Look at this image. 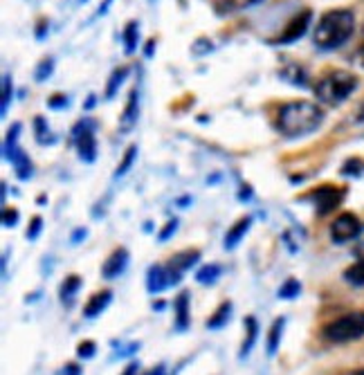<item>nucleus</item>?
Returning <instances> with one entry per match:
<instances>
[{"mask_svg": "<svg viewBox=\"0 0 364 375\" xmlns=\"http://www.w3.org/2000/svg\"><path fill=\"white\" fill-rule=\"evenodd\" d=\"M52 72H54V59H52V56H47V59H43L41 63H38V68L34 72V79L38 83H43V81L50 79Z\"/></svg>", "mask_w": 364, "mask_h": 375, "instance_id": "27", "label": "nucleus"}, {"mask_svg": "<svg viewBox=\"0 0 364 375\" xmlns=\"http://www.w3.org/2000/svg\"><path fill=\"white\" fill-rule=\"evenodd\" d=\"M324 124V110L313 101H290L283 103L276 115V128L283 138L297 140L315 133Z\"/></svg>", "mask_w": 364, "mask_h": 375, "instance_id": "1", "label": "nucleus"}, {"mask_svg": "<svg viewBox=\"0 0 364 375\" xmlns=\"http://www.w3.org/2000/svg\"><path fill=\"white\" fill-rule=\"evenodd\" d=\"M41 227H43V220H41V216L32 218V225H30V229H27V238H30V240H34V238L38 236V232H41Z\"/></svg>", "mask_w": 364, "mask_h": 375, "instance_id": "36", "label": "nucleus"}, {"mask_svg": "<svg viewBox=\"0 0 364 375\" xmlns=\"http://www.w3.org/2000/svg\"><path fill=\"white\" fill-rule=\"evenodd\" d=\"M356 375H364V369H360V371H358Z\"/></svg>", "mask_w": 364, "mask_h": 375, "instance_id": "47", "label": "nucleus"}, {"mask_svg": "<svg viewBox=\"0 0 364 375\" xmlns=\"http://www.w3.org/2000/svg\"><path fill=\"white\" fill-rule=\"evenodd\" d=\"M94 99H97V97H94V94H90L88 101H85V108H92V106H94Z\"/></svg>", "mask_w": 364, "mask_h": 375, "instance_id": "45", "label": "nucleus"}, {"mask_svg": "<svg viewBox=\"0 0 364 375\" xmlns=\"http://www.w3.org/2000/svg\"><path fill=\"white\" fill-rule=\"evenodd\" d=\"M261 0H220L216 3V12L218 14H232V12H241L245 7H252Z\"/></svg>", "mask_w": 364, "mask_h": 375, "instance_id": "20", "label": "nucleus"}, {"mask_svg": "<svg viewBox=\"0 0 364 375\" xmlns=\"http://www.w3.org/2000/svg\"><path fill=\"white\" fill-rule=\"evenodd\" d=\"M135 156H138V147L133 144V147H129L126 149V153H124V158H122V162H119V167H117V171H115V176H124L129 169H131V165H133V160H135Z\"/></svg>", "mask_w": 364, "mask_h": 375, "instance_id": "31", "label": "nucleus"}, {"mask_svg": "<svg viewBox=\"0 0 364 375\" xmlns=\"http://www.w3.org/2000/svg\"><path fill=\"white\" fill-rule=\"evenodd\" d=\"M9 160H12V165H14V169H16L18 178H21V180H27V178L32 176V162H30V158H27L25 153H23V149H16Z\"/></svg>", "mask_w": 364, "mask_h": 375, "instance_id": "17", "label": "nucleus"}, {"mask_svg": "<svg viewBox=\"0 0 364 375\" xmlns=\"http://www.w3.org/2000/svg\"><path fill=\"white\" fill-rule=\"evenodd\" d=\"M94 351H97V344H94V342H81L79 349H76L79 358H83V360H90L94 355Z\"/></svg>", "mask_w": 364, "mask_h": 375, "instance_id": "33", "label": "nucleus"}, {"mask_svg": "<svg viewBox=\"0 0 364 375\" xmlns=\"http://www.w3.org/2000/svg\"><path fill=\"white\" fill-rule=\"evenodd\" d=\"M122 41H124V52L126 54H133L138 50V41H140V23L138 21L126 23L124 34H122Z\"/></svg>", "mask_w": 364, "mask_h": 375, "instance_id": "16", "label": "nucleus"}, {"mask_svg": "<svg viewBox=\"0 0 364 375\" xmlns=\"http://www.w3.org/2000/svg\"><path fill=\"white\" fill-rule=\"evenodd\" d=\"M138 364H129V367H126V371H124V375H138Z\"/></svg>", "mask_w": 364, "mask_h": 375, "instance_id": "42", "label": "nucleus"}, {"mask_svg": "<svg viewBox=\"0 0 364 375\" xmlns=\"http://www.w3.org/2000/svg\"><path fill=\"white\" fill-rule=\"evenodd\" d=\"M126 76H129V68H115L113 70L110 79H108V85H106V99H113L115 94H117L119 85L126 81Z\"/></svg>", "mask_w": 364, "mask_h": 375, "instance_id": "21", "label": "nucleus"}, {"mask_svg": "<svg viewBox=\"0 0 364 375\" xmlns=\"http://www.w3.org/2000/svg\"><path fill=\"white\" fill-rule=\"evenodd\" d=\"M12 97H14V88H12V76L5 74L3 76V106H0V115H7L9 110V103H12Z\"/></svg>", "mask_w": 364, "mask_h": 375, "instance_id": "29", "label": "nucleus"}, {"mask_svg": "<svg viewBox=\"0 0 364 375\" xmlns=\"http://www.w3.org/2000/svg\"><path fill=\"white\" fill-rule=\"evenodd\" d=\"M311 198H313L315 207H317V214L324 216V214H329V211H333L335 207L342 203L344 191L338 189V187H320Z\"/></svg>", "mask_w": 364, "mask_h": 375, "instance_id": "9", "label": "nucleus"}, {"mask_svg": "<svg viewBox=\"0 0 364 375\" xmlns=\"http://www.w3.org/2000/svg\"><path fill=\"white\" fill-rule=\"evenodd\" d=\"M110 299H113V292H110V290L97 292V294H94L92 299L88 301V306H85L83 315L88 317V319H94V317H99L104 310H106L108 303H110Z\"/></svg>", "mask_w": 364, "mask_h": 375, "instance_id": "14", "label": "nucleus"}, {"mask_svg": "<svg viewBox=\"0 0 364 375\" xmlns=\"http://www.w3.org/2000/svg\"><path fill=\"white\" fill-rule=\"evenodd\" d=\"M110 3H113V0H104V3L99 5V12H97V14H99V16L106 14V12H108V7H110Z\"/></svg>", "mask_w": 364, "mask_h": 375, "instance_id": "40", "label": "nucleus"}, {"mask_svg": "<svg viewBox=\"0 0 364 375\" xmlns=\"http://www.w3.org/2000/svg\"><path fill=\"white\" fill-rule=\"evenodd\" d=\"M283 326H286V319H274L272 328H270V338H267V355H274L276 353V346H279V340H281V333H283Z\"/></svg>", "mask_w": 364, "mask_h": 375, "instance_id": "24", "label": "nucleus"}, {"mask_svg": "<svg viewBox=\"0 0 364 375\" xmlns=\"http://www.w3.org/2000/svg\"><path fill=\"white\" fill-rule=\"evenodd\" d=\"M47 106H50V108H54V110H59V108H68V106H70V99L65 97V94H54L52 99H47Z\"/></svg>", "mask_w": 364, "mask_h": 375, "instance_id": "34", "label": "nucleus"}, {"mask_svg": "<svg viewBox=\"0 0 364 375\" xmlns=\"http://www.w3.org/2000/svg\"><path fill=\"white\" fill-rule=\"evenodd\" d=\"M45 25H47V21H41V23H38V30H36V38H43V36H45Z\"/></svg>", "mask_w": 364, "mask_h": 375, "instance_id": "41", "label": "nucleus"}, {"mask_svg": "<svg viewBox=\"0 0 364 375\" xmlns=\"http://www.w3.org/2000/svg\"><path fill=\"white\" fill-rule=\"evenodd\" d=\"M356 30V16L349 9H333L326 12L315 27V45L320 50H335L344 45Z\"/></svg>", "mask_w": 364, "mask_h": 375, "instance_id": "2", "label": "nucleus"}, {"mask_svg": "<svg viewBox=\"0 0 364 375\" xmlns=\"http://www.w3.org/2000/svg\"><path fill=\"white\" fill-rule=\"evenodd\" d=\"M34 131H36V140L41 144L52 142V138H47L50 135V128H47V122L43 117H34Z\"/></svg>", "mask_w": 364, "mask_h": 375, "instance_id": "32", "label": "nucleus"}, {"mask_svg": "<svg viewBox=\"0 0 364 375\" xmlns=\"http://www.w3.org/2000/svg\"><path fill=\"white\" fill-rule=\"evenodd\" d=\"M138 117H140V90L133 88V90L129 92L126 108H124L122 117H119V131H122V133L133 131V126L138 124Z\"/></svg>", "mask_w": 364, "mask_h": 375, "instance_id": "10", "label": "nucleus"}, {"mask_svg": "<svg viewBox=\"0 0 364 375\" xmlns=\"http://www.w3.org/2000/svg\"><path fill=\"white\" fill-rule=\"evenodd\" d=\"M358 122H360V124H364V103H362V108L358 110Z\"/></svg>", "mask_w": 364, "mask_h": 375, "instance_id": "46", "label": "nucleus"}, {"mask_svg": "<svg viewBox=\"0 0 364 375\" xmlns=\"http://www.w3.org/2000/svg\"><path fill=\"white\" fill-rule=\"evenodd\" d=\"M16 223H18V211L16 209H3V225L16 227Z\"/></svg>", "mask_w": 364, "mask_h": 375, "instance_id": "35", "label": "nucleus"}, {"mask_svg": "<svg viewBox=\"0 0 364 375\" xmlns=\"http://www.w3.org/2000/svg\"><path fill=\"white\" fill-rule=\"evenodd\" d=\"M21 124H14V126L12 128H9V133H7V140H5V147H3V153H5V158L9 160V158H12V153L18 149L16 147V140H18V133H21Z\"/></svg>", "mask_w": 364, "mask_h": 375, "instance_id": "28", "label": "nucleus"}, {"mask_svg": "<svg viewBox=\"0 0 364 375\" xmlns=\"http://www.w3.org/2000/svg\"><path fill=\"white\" fill-rule=\"evenodd\" d=\"M311 21H313V12L311 9H304V12H299L297 16L290 18V23L283 27V32L274 38L272 43H279V45H286V43H295L299 41V38L308 32L311 27Z\"/></svg>", "mask_w": 364, "mask_h": 375, "instance_id": "6", "label": "nucleus"}, {"mask_svg": "<svg viewBox=\"0 0 364 375\" xmlns=\"http://www.w3.org/2000/svg\"><path fill=\"white\" fill-rule=\"evenodd\" d=\"M180 281V276L176 272H171L169 267L165 265H151L149 267V274H147V288H149V292H162L165 288L169 285H174Z\"/></svg>", "mask_w": 364, "mask_h": 375, "instance_id": "8", "label": "nucleus"}, {"mask_svg": "<svg viewBox=\"0 0 364 375\" xmlns=\"http://www.w3.org/2000/svg\"><path fill=\"white\" fill-rule=\"evenodd\" d=\"M220 276V267L218 265H205V267H200L196 278H198V283H203V285H212L216 283V278Z\"/></svg>", "mask_w": 364, "mask_h": 375, "instance_id": "26", "label": "nucleus"}, {"mask_svg": "<svg viewBox=\"0 0 364 375\" xmlns=\"http://www.w3.org/2000/svg\"><path fill=\"white\" fill-rule=\"evenodd\" d=\"M229 315H232V303H229V301L220 303V306H218V310L207 319V328H212V331L223 328V326L229 322Z\"/></svg>", "mask_w": 364, "mask_h": 375, "instance_id": "18", "label": "nucleus"}, {"mask_svg": "<svg viewBox=\"0 0 364 375\" xmlns=\"http://www.w3.org/2000/svg\"><path fill=\"white\" fill-rule=\"evenodd\" d=\"M72 140L76 144V151H79V158L83 162H94L97 158V140H94L92 133V122H79L72 131Z\"/></svg>", "mask_w": 364, "mask_h": 375, "instance_id": "5", "label": "nucleus"}, {"mask_svg": "<svg viewBox=\"0 0 364 375\" xmlns=\"http://www.w3.org/2000/svg\"><path fill=\"white\" fill-rule=\"evenodd\" d=\"M362 54H364V50H362Z\"/></svg>", "mask_w": 364, "mask_h": 375, "instance_id": "49", "label": "nucleus"}, {"mask_svg": "<svg viewBox=\"0 0 364 375\" xmlns=\"http://www.w3.org/2000/svg\"><path fill=\"white\" fill-rule=\"evenodd\" d=\"M174 310H176V328L178 331H187L189 322H191V310H189V292H180L174 301Z\"/></svg>", "mask_w": 364, "mask_h": 375, "instance_id": "13", "label": "nucleus"}, {"mask_svg": "<svg viewBox=\"0 0 364 375\" xmlns=\"http://www.w3.org/2000/svg\"><path fill=\"white\" fill-rule=\"evenodd\" d=\"M81 3H85V0H81Z\"/></svg>", "mask_w": 364, "mask_h": 375, "instance_id": "48", "label": "nucleus"}, {"mask_svg": "<svg viewBox=\"0 0 364 375\" xmlns=\"http://www.w3.org/2000/svg\"><path fill=\"white\" fill-rule=\"evenodd\" d=\"M129 265V252L126 249H115V252L106 258V263L101 267V274L106 278H117L124 270H126Z\"/></svg>", "mask_w": 364, "mask_h": 375, "instance_id": "11", "label": "nucleus"}, {"mask_svg": "<svg viewBox=\"0 0 364 375\" xmlns=\"http://www.w3.org/2000/svg\"><path fill=\"white\" fill-rule=\"evenodd\" d=\"M56 375H81V369H79V364H65Z\"/></svg>", "mask_w": 364, "mask_h": 375, "instance_id": "39", "label": "nucleus"}, {"mask_svg": "<svg viewBox=\"0 0 364 375\" xmlns=\"http://www.w3.org/2000/svg\"><path fill=\"white\" fill-rule=\"evenodd\" d=\"M279 76H283V79L290 81L292 85H301V88L308 85V76H306V72L299 68V65H288V68L279 72Z\"/></svg>", "mask_w": 364, "mask_h": 375, "instance_id": "22", "label": "nucleus"}, {"mask_svg": "<svg viewBox=\"0 0 364 375\" xmlns=\"http://www.w3.org/2000/svg\"><path fill=\"white\" fill-rule=\"evenodd\" d=\"M176 229H178V220H169L167 227L158 234V240H167L169 236H174V234H176Z\"/></svg>", "mask_w": 364, "mask_h": 375, "instance_id": "37", "label": "nucleus"}, {"mask_svg": "<svg viewBox=\"0 0 364 375\" xmlns=\"http://www.w3.org/2000/svg\"><path fill=\"white\" fill-rule=\"evenodd\" d=\"M79 288H81V278L76 276V274L65 278L63 285H61V299H63V303H72L74 294H76V290H79Z\"/></svg>", "mask_w": 364, "mask_h": 375, "instance_id": "23", "label": "nucleus"}, {"mask_svg": "<svg viewBox=\"0 0 364 375\" xmlns=\"http://www.w3.org/2000/svg\"><path fill=\"white\" fill-rule=\"evenodd\" d=\"M356 88H358L356 74H351L347 70H335L317 83L315 94H317V99H322L324 103H340Z\"/></svg>", "mask_w": 364, "mask_h": 375, "instance_id": "3", "label": "nucleus"}, {"mask_svg": "<svg viewBox=\"0 0 364 375\" xmlns=\"http://www.w3.org/2000/svg\"><path fill=\"white\" fill-rule=\"evenodd\" d=\"M196 261H200L198 249H185V252H180V254H176L174 258H171L167 267L171 272H176L180 276L185 270H189L191 265H196Z\"/></svg>", "mask_w": 364, "mask_h": 375, "instance_id": "12", "label": "nucleus"}, {"mask_svg": "<svg viewBox=\"0 0 364 375\" xmlns=\"http://www.w3.org/2000/svg\"><path fill=\"white\" fill-rule=\"evenodd\" d=\"M153 45H156V41H149V43H147V50H144L147 56H153Z\"/></svg>", "mask_w": 364, "mask_h": 375, "instance_id": "43", "label": "nucleus"}, {"mask_svg": "<svg viewBox=\"0 0 364 375\" xmlns=\"http://www.w3.org/2000/svg\"><path fill=\"white\" fill-rule=\"evenodd\" d=\"M162 373H165V367H156L153 371H149L147 375H162Z\"/></svg>", "mask_w": 364, "mask_h": 375, "instance_id": "44", "label": "nucleus"}, {"mask_svg": "<svg viewBox=\"0 0 364 375\" xmlns=\"http://www.w3.org/2000/svg\"><path fill=\"white\" fill-rule=\"evenodd\" d=\"M299 292H301V285H299L297 278H288V281L279 288L281 299H295V297H299Z\"/></svg>", "mask_w": 364, "mask_h": 375, "instance_id": "30", "label": "nucleus"}, {"mask_svg": "<svg viewBox=\"0 0 364 375\" xmlns=\"http://www.w3.org/2000/svg\"><path fill=\"white\" fill-rule=\"evenodd\" d=\"M250 225H252V218H250V216H245V218H241V220H236L234 227L229 229L227 236H225V249H232V247H236L238 243H241V238L247 234V229H250Z\"/></svg>", "mask_w": 364, "mask_h": 375, "instance_id": "15", "label": "nucleus"}, {"mask_svg": "<svg viewBox=\"0 0 364 375\" xmlns=\"http://www.w3.org/2000/svg\"><path fill=\"white\" fill-rule=\"evenodd\" d=\"M360 167H362V165H360V160H349L347 165H344L342 171L347 173V176H356V173H360Z\"/></svg>", "mask_w": 364, "mask_h": 375, "instance_id": "38", "label": "nucleus"}, {"mask_svg": "<svg viewBox=\"0 0 364 375\" xmlns=\"http://www.w3.org/2000/svg\"><path fill=\"white\" fill-rule=\"evenodd\" d=\"M344 278L351 285H364V258H360L358 263H353L347 272H344Z\"/></svg>", "mask_w": 364, "mask_h": 375, "instance_id": "25", "label": "nucleus"}, {"mask_svg": "<svg viewBox=\"0 0 364 375\" xmlns=\"http://www.w3.org/2000/svg\"><path fill=\"white\" fill-rule=\"evenodd\" d=\"M324 338L338 344L364 338V312H351L331 322L326 328H324Z\"/></svg>", "mask_w": 364, "mask_h": 375, "instance_id": "4", "label": "nucleus"}, {"mask_svg": "<svg viewBox=\"0 0 364 375\" xmlns=\"http://www.w3.org/2000/svg\"><path fill=\"white\" fill-rule=\"evenodd\" d=\"M245 333L247 335H245L243 346H241V358H245V355L252 351V346H254V342L258 338V324H256L254 317H247V319H245Z\"/></svg>", "mask_w": 364, "mask_h": 375, "instance_id": "19", "label": "nucleus"}, {"mask_svg": "<svg viewBox=\"0 0 364 375\" xmlns=\"http://www.w3.org/2000/svg\"><path fill=\"white\" fill-rule=\"evenodd\" d=\"M362 232V225L358 216L353 214H342L335 218V223L331 225V238L335 243H347V240H353Z\"/></svg>", "mask_w": 364, "mask_h": 375, "instance_id": "7", "label": "nucleus"}]
</instances>
